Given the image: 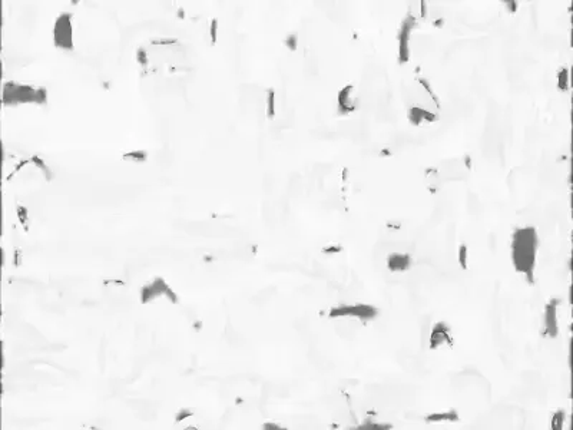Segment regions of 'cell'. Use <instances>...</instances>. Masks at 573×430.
<instances>
[{"label": "cell", "instance_id": "1", "mask_svg": "<svg viewBox=\"0 0 573 430\" xmlns=\"http://www.w3.org/2000/svg\"><path fill=\"white\" fill-rule=\"evenodd\" d=\"M512 264L526 280L534 282V269L539 251V234L534 227H522L512 235Z\"/></svg>", "mask_w": 573, "mask_h": 430}, {"label": "cell", "instance_id": "2", "mask_svg": "<svg viewBox=\"0 0 573 430\" xmlns=\"http://www.w3.org/2000/svg\"><path fill=\"white\" fill-rule=\"evenodd\" d=\"M4 104L16 102H45L46 92L43 89H33L30 86H23L17 83H6L3 92Z\"/></svg>", "mask_w": 573, "mask_h": 430}, {"label": "cell", "instance_id": "3", "mask_svg": "<svg viewBox=\"0 0 573 430\" xmlns=\"http://www.w3.org/2000/svg\"><path fill=\"white\" fill-rule=\"evenodd\" d=\"M379 316V310L374 306L369 304H351V306H340L334 307L330 311L331 319H341V317H350V319H357L361 322H370Z\"/></svg>", "mask_w": 573, "mask_h": 430}, {"label": "cell", "instance_id": "4", "mask_svg": "<svg viewBox=\"0 0 573 430\" xmlns=\"http://www.w3.org/2000/svg\"><path fill=\"white\" fill-rule=\"evenodd\" d=\"M416 25H417V20L411 13L407 14L401 22V26L398 30V62L400 63H407L410 60V39Z\"/></svg>", "mask_w": 573, "mask_h": 430}, {"label": "cell", "instance_id": "5", "mask_svg": "<svg viewBox=\"0 0 573 430\" xmlns=\"http://www.w3.org/2000/svg\"><path fill=\"white\" fill-rule=\"evenodd\" d=\"M559 304V298H552L546 304L545 313H543V334L546 337L555 338L559 334V322H558V306Z\"/></svg>", "mask_w": 573, "mask_h": 430}, {"label": "cell", "instance_id": "6", "mask_svg": "<svg viewBox=\"0 0 573 430\" xmlns=\"http://www.w3.org/2000/svg\"><path fill=\"white\" fill-rule=\"evenodd\" d=\"M55 45L62 49H72V25L70 14H60L55 25Z\"/></svg>", "mask_w": 573, "mask_h": 430}, {"label": "cell", "instance_id": "7", "mask_svg": "<svg viewBox=\"0 0 573 430\" xmlns=\"http://www.w3.org/2000/svg\"><path fill=\"white\" fill-rule=\"evenodd\" d=\"M444 346H453V337L449 324L444 322H438L433 325L430 333V349L437 350Z\"/></svg>", "mask_w": 573, "mask_h": 430}, {"label": "cell", "instance_id": "8", "mask_svg": "<svg viewBox=\"0 0 573 430\" xmlns=\"http://www.w3.org/2000/svg\"><path fill=\"white\" fill-rule=\"evenodd\" d=\"M337 108H338V112L342 115H347V113H351L357 109V104H355L354 98V86L353 85H345L344 88H341L338 91L337 95Z\"/></svg>", "mask_w": 573, "mask_h": 430}, {"label": "cell", "instance_id": "9", "mask_svg": "<svg viewBox=\"0 0 573 430\" xmlns=\"http://www.w3.org/2000/svg\"><path fill=\"white\" fill-rule=\"evenodd\" d=\"M438 119V115L436 112L427 110L422 107H411L409 109V121L419 126L423 123H434Z\"/></svg>", "mask_w": 573, "mask_h": 430}, {"label": "cell", "instance_id": "10", "mask_svg": "<svg viewBox=\"0 0 573 430\" xmlns=\"http://www.w3.org/2000/svg\"><path fill=\"white\" fill-rule=\"evenodd\" d=\"M413 266V260L409 254L404 253H393L387 257V267L391 272H404Z\"/></svg>", "mask_w": 573, "mask_h": 430}, {"label": "cell", "instance_id": "11", "mask_svg": "<svg viewBox=\"0 0 573 430\" xmlns=\"http://www.w3.org/2000/svg\"><path fill=\"white\" fill-rule=\"evenodd\" d=\"M161 294H169L171 298L175 301V294L169 290V287L161 278H158L153 284H149V285L143 287V290H142V301L146 303L148 300H152L153 297L161 296Z\"/></svg>", "mask_w": 573, "mask_h": 430}, {"label": "cell", "instance_id": "12", "mask_svg": "<svg viewBox=\"0 0 573 430\" xmlns=\"http://www.w3.org/2000/svg\"><path fill=\"white\" fill-rule=\"evenodd\" d=\"M426 420L429 423H440V422H457L459 420V415L454 412V410H449V412H440V413H433V415H429L426 417Z\"/></svg>", "mask_w": 573, "mask_h": 430}, {"label": "cell", "instance_id": "13", "mask_svg": "<svg viewBox=\"0 0 573 430\" xmlns=\"http://www.w3.org/2000/svg\"><path fill=\"white\" fill-rule=\"evenodd\" d=\"M571 86V75L568 67H562L558 72V89L559 91H569Z\"/></svg>", "mask_w": 573, "mask_h": 430}, {"label": "cell", "instance_id": "14", "mask_svg": "<svg viewBox=\"0 0 573 430\" xmlns=\"http://www.w3.org/2000/svg\"><path fill=\"white\" fill-rule=\"evenodd\" d=\"M565 419H566V413L563 410H558L556 413H553L552 420H550V429L552 430H562L563 429V425H565Z\"/></svg>", "mask_w": 573, "mask_h": 430}, {"label": "cell", "instance_id": "15", "mask_svg": "<svg viewBox=\"0 0 573 430\" xmlns=\"http://www.w3.org/2000/svg\"><path fill=\"white\" fill-rule=\"evenodd\" d=\"M467 260H469V250H467V245L462 244L459 247V264L463 269H469V264H467Z\"/></svg>", "mask_w": 573, "mask_h": 430}, {"label": "cell", "instance_id": "16", "mask_svg": "<svg viewBox=\"0 0 573 430\" xmlns=\"http://www.w3.org/2000/svg\"><path fill=\"white\" fill-rule=\"evenodd\" d=\"M267 113H268V118L273 119L275 116V94H274L273 89L268 91V99H267Z\"/></svg>", "mask_w": 573, "mask_h": 430}, {"label": "cell", "instance_id": "17", "mask_svg": "<svg viewBox=\"0 0 573 430\" xmlns=\"http://www.w3.org/2000/svg\"><path fill=\"white\" fill-rule=\"evenodd\" d=\"M417 81H419V83H420V85L423 86L424 89H426V92H427V94H429V95H430V96H431V99H433V101L436 102L437 108H438V101H437V96H436V94L433 92V89H431V85L429 83V81H427L426 78H419Z\"/></svg>", "mask_w": 573, "mask_h": 430}, {"label": "cell", "instance_id": "18", "mask_svg": "<svg viewBox=\"0 0 573 430\" xmlns=\"http://www.w3.org/2000/svg\"><path fill=\"white\" fill-rule=\"evenodd\" d=\"M128 157H135V160L143 161L145 160V152H131V154L125 155V158H128Z\"/></svg>", "mask_w": 573, "mask_h": 430}, {"label": "cell", "instance_id": "19", "mask_svg": "<svg viewBox=\"0 0 573 430\" xmlns=\"http://www.w3.org/2000/svg\"><path fill=\"white\" fill-rule=\"evenodd\" d=\"M340 251H341V247H328V248L324 250L326 254H330V253H340Z\"/></svg>", "mask_w": 573, "mask_h": 430}, {"label": "cell", "instance_id": "20", "mask_svg": "<svg viewBox=\"0 0 573 430\" xmlns=\"http://www.w3.org/2000/svg\"><path fill=\"white\" fill-rule=\"evenodd\" d=\"M192 416V412H181L179 415L177 416V422H181L182 419H185V417H190Z\"/></svg>", "mask_w": 573, "mask_h": 430}, {"label": "cell", "instance_id": "21", "mask_svg": "<svg viewBox=\"0 0 573 430\" xmlns=\"http://www.w3.org/2000/svg\"><path fill=\"white\" fill-rule=\"evenodd\" d=\"M420 6H422V17L424 19V17L427 16V9H426V7H427V3H426L424 0H422V1H420Z\"/></svg>", "mask_w": 573, "mask_h": 430}, {"label": "cell", "instance_id": "22", "mask_svg": "<svg viewBox=\"0 0 573 430\" xmlns=\"http://www.w3.org/2000/svg\"><path fill=\"white\" fill-rule=\"evenodd\" d=\"M294 42H295V36H291V38H289V41H288V43H286V45L291 48V51H295V48H297V46L294 45Z\"/></svg>", "mask_w": 573, "mask_h": 430}, {"label": "cell", "instance_id": "23", "mask_svg": "<svg viewBox=\"0 0 573 430\" xmlns=\"http://www.w3.org/2000/svg\"><path fill=\"white\" fill-rule=\"evenodd\" d=\"M434 26H438V27H440V26H443V20H441V19H440V20H438V22H434Z\"/></svg>", "mask_w": 573, "mask_h": 430}]
</instances>
